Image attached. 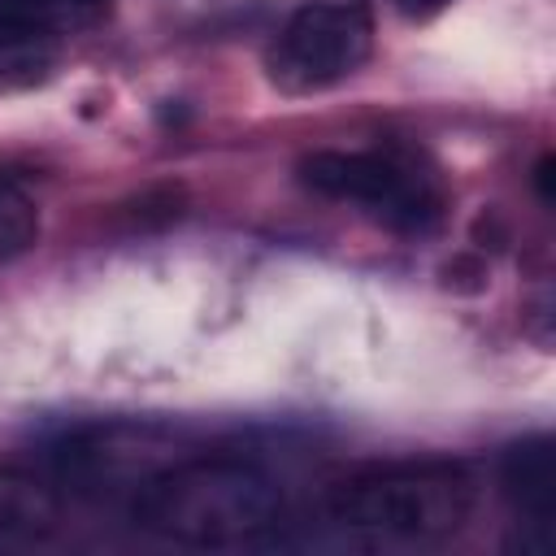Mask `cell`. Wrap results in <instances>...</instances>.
Here are the masks:
<instances>
[{"label":"cell","mask_w":556,"mask_h":556,"mask_svg":"<svg viewBox=\"0 0 556 556\" xmlns=\"http://www.w3.org/2000/svg\"><path fill=\"white\" fill-rule=\"evenodd\" d=\"M300 182L317 195L361 204L369 217L400 235H426L443 217L439 187L395 152H313L300 161Z\"/></svg>","instance_id":"cell-2"},{"label":"cell","mask_w":556,"mask_h":556,"mask_svg":"<svg viewBox=\"0 0 556 556\" xmlns=\"http://www.w3.org/2000/svg\"><path fill=\"white\" fill-rule=\"evenodd\" d=\"M35 239H39V208L30 191L0 169V261L22 256Z\"/></svg>","instance_id":"cell-6"},{"label":"cell","mask_w":556,"mask_h":556,"mask_svg":"<svg viewBox=\"0 0 556 556\" xmlns=\"http://www.w3.org/2000/svg\"><path fill=\"white\" fill-rule=\"evenodd\" d=\"M408 17H430V13H439V9H447L452 0H395Z\"/></svg>","instance_id":"cell-8"},{"label":"cell","mask_w":556,"mask_h":556,"mask_svg":"<svg viewBox=\"0 0 556 556\" xmlns=\"http://www.w3.org/2000/svg\"><path fill=\"white\" fill-rule=\"evenodd\" d=\"M374 48V17L361 0H308L269 43V78L282 91L308 96L343 83Z\"/></svg>","instance_id":"cell-3"},{"label":"cell","mask_w":556,"mask_h":556,"mask_svg":"<svg viewBox=\"0 0 556 556\" xmlns=\"http://www.w3.org/2000/svg\"><path fill=\"white\" fill-rule=\"evenodd\" d=\"M278 517L274 486L243 465H191L139 500V521L182 543H252Z\"/></svg>","instance_id":"cell-1"},{"label":"cell","mask_w":556,"mask_h":556,"mask_svg":"<svg viewBox=\"0 0 556 556\" xmlns=\"http://www.w3.org/2000/svg\"><path fill=\"white\" fill-rule=\"evenodd\" d=\"M26 4H30V9H35V13L56 30L61 22H83V17H91L104 0H26Z\"/></svg>","instance_id":"cell-7"},{"label":"cell","mask_w":556,"mask_h":556,"mask_svg":"<svg viewBox=\"0 0 556 556\" xmlns=\"http://www.w3.org/2000/svg\"><path fill=\"white\" fill-rule=\"evenodd\" d=\"M334 517L343 526L361 530H382L400 539H421V534H443L456 530L460 517V482L452 473H430V469H395L378 478H361L343 486L334 500Z\"/></svg>","instance_id":"cell-4"},{"label":"cell","mask_w":556,"mask_h":556,"mask_svg":"<svg viewBox=\"0 0 556 556\" xmlns=\"http://www.w3.org/2000/svg\"><path fill=\"white\" fill-rule=\"evenodd\" d=\"M500 482H504V495L513 500V508L526 521L547 526L552 508H556V452H552V439L534 434V439H521L517 447H508L504 465H500Z\"/></svg>","instance_id":"cell-5"}]
</instances>
